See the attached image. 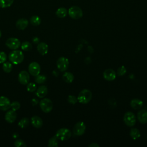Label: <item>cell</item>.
Segmentation results:
<instances>
[{
	"instance_id": "6da1fadb",
	"label": "cell",
	"mask_w": 147,
	"mask_h": 147,
	"mask_svg": "<svg viewBox=\"0 0 147 147\" xmlns=\"http://www.w3.org/2000/svg\"><path fill=\"white\" fill-rule=\"evenodd\" d=\"M24 59V53L21 51L15 49L9 55V59L13 64L17 65L21 63Z\"/></svg>"
},
{
	"instance_id": "7a4b0ae2",
	"label": "cell",
	"mask_w": 147,
	"mask_h": 147,
	"mask_svg": "<svg viewBox=\"0 0 147 147\" xmlns=\"http://www.w3.org/2000/svg\"><path fill=\"white\" fill-rule=\"evenodd\" d=\"M92 98V93L88 89L82 90L78 94L77 97L78 101L82 104L89 103Z\"/></svg>"
},
{
	"instance_id": "3957f363",
	"label": "cell",
	"mask_w": 147,
	"mask_h": 147,
	"mask_svg": "<svg viewBox=\"0 0 147 147\" xmlns=\"http://www.w3.org/2000/svg\"><path fill=\"white\" fill-rule=\"evenodd\" d=\"M68 14L71 18L74 20L80 19L82 17L83 14L82 10L77 6L70 7L68 10Z\"/></svg>"
},
{
	"instance_id": "277c9868",
	"label": "cell",
	"mask_w": 147,
	"mask_h": 147,
	"mask_svg": "<svg viewBox=\"0 0 147 147\" xmlns=\"http://www.w3.org/2000/svg\"><path fill=\"white\" fill-rule=\"evenodd\" d=\"M55 136L58 140H60L61 141H65L68 140L71 137V132L68 129L63 127L59 129L56 131Z\"/></svg>"
},
{
	"instance_id": "5b68a950",
	"label": "cell",
	"mask_w": 147,
	"mask_h": 147,
	"mask_svg": "<svg viewBox=\"0 0 147 147\" xmlns=\"http://www.w3.org/2000/svg\"><path fill=\"white\" fill-rule=\"evenodd\" d=\"M39 105L42 111L46 113H49L53 109V103L49 98H44L41 99Z\"/></svg>"
},
{
	"instance_id": "8992f818",
	"label": "cell",
	"mask_w": 147,
	"mask_h": 147,
	"mask_svg": "<svg viewBox=\"0 0 147 147\" xmlns=\"http://www.w3.org/2000/svg\"><path fill=\"white\" fill-rule=\"evenodd\" d=\"M123 121L127 126L129 127L133 126L136 122V116L131 111L126 112L123 116Z\"/></svg>"
},
{
	"instance_id": "52a82bcc",
	"label": "cell",
	"mask_w": 147,
	"mask_h": 147,
	"mask_svg": "<svg viewBox=\"0 0 147 147\" xmlns=\"http://www.w3.org/2000/svg\"><path fill=\"white\" fill-rule=\"evenodd\" d=\"M57 68L61 72L65 71L69 66L68 59L65 57H59L56 62Z\"/></svg>"
},
{
	"instance_id": "ba28073f",
	"label": "cell",
	"mask_w": 147,
	"mask_h": 147,
	"mask_svg": "<svg viewBox=\"0 0 147 147\" xmlns=\"http://www.w3.org/2000/svg\"><path fill=\"white\" fill-rule=\"evenodd\" d=\"M86 126L83 122L79 121L77 122L73 128V133L75 135L80 136L83 135L86 131Z\"/></svg>"
},
{
	"instance_id": "9c48e42d",
	"label": "cell",
	"mask_w": 147,
	"mask_h": 147,
	"mask_svg": "<svg viewBox=\"0 0 147 147\" xmlns=\"http://www.w3.org/2000/svg\"><path fill=\"white\" fill-rule=\"evenodd\" d=\"M6 47L10 49H17L21 46L20 40L15 37H10L6 41L5 43Z\"/></svg>"
},
{
	"instance_id": "30bf717a",
	"label": "cell",
	"mask_w": 147,
	"mask_h": 147,
	"mask_svg": "<svg viewBox=\"0 0 147 147\" xmlns=\"http://www.w3.org/2000/svg\"><path fill=\"white\" fill-rule=\"evenodd\" d=\"M29 73L33 76H36L40 74L41 67L40 64L37 62H32L28 66Z\"/></svg>"
},
{
	"instance_id": "8fae6325",
	"label": "cell",
	"mask_w": 147,
	"mask_h": 147,
	"mask_svg": "<svg viewBox=\"0 0 147 147\" xmlns=\"http://www.w3.org/2000/svg\"><path fill=\"white\" fill-rule=\"evenodd\" d=\"M10 101L9 99L5 96H0V110L6 111L10 108Z\"/></svg>"
},
{
	"instance_id": "7c38bea8",
	"label": "cell",
	"mask_w": 147,
	"mask_h": 147,
	"mask_svg": "<svg viewBox=\"0 0 147 147\" xmlns=\"http://www.w3.org/2000/svg\"><path fill=\"white\" fill-rule=\"evenodd\" d=\"M19 82L22 84H27L30 80L29 73L26 71H22L20 72L18 77Z\"/></svg>"
},
{
	"instance_id": "4fadbf2b",
	"label": "cell",
	"mask_w": 147,
	"mask_h": 147,
	"mask_svg": "<svg viewBox=\"0 0 147 147\" xmlns=\"http://www.w3.org/2000/svg\"><path fill=\"white\" fill-rule=\"evenodd\" d=\"M103 78L107 81H113L116 78V72L111 68L106 69L103 74Z\"/></svg>"
},
{
	"instance_id": "5bb4252c",
	"label": "cell",
	"mask_w": 147,
	"mask_h": 147,
	"mask_svg": "<svg viewBox=\"0 0 147 147\" xmlns=\"http://www.w3.org/2000/svg\"><path fill=\"white\" fill-rule=\"evenodd\" d=\"M17 118V113L16 111L13 110H10L7 111L5 114V119L9 123L14 122Z\"/></svg>"
},
{
	"instance_id": "9a60e30c",
	"label": "cell",
	"mask_w": 147,
	"mask_h": 147,
	"mask_svg": "<svg viewBox=\"0 0 147 147\" xmlns=\"http://www.w3.org/2000/svg\"><path fill=\"white\" fill-rule=\"evenodd\" d=\"M137 119L138 121L145 124L147 123V110L142 109L140 110L137 113Z\"/></svg>"
},
{
	"instance_id": "2e32d148",
	"label": "cell",
	"mask_w": 147,
	"mask_h": 147,
	"mask_svg": "<svg viewBox=\"0 0 147 147\" xmlns=\"http://www.w3.org/2000/svg\"><path fill=\"white\" fill-rule=\"evenodd\" d=\"M37 49L40 54L41 55H45L48 53V46L45 42H41L38 44L37 46Z\"/></svg>"
},
{
	"instance_id": "e0dca14e",
	"label": "cell",
	"mask_w": 147,
	"mask_h": 147,
	"mask_svg": "<svg viewBox=\"0 0 147 147\" xmlns=\"http://www.w3.org/2000/svg\"><path fill=\"white\" fill-rule=\"evenodd\" d=\"M31 123L36 128H40L43 124L42 119L38 116H33L31 118Z\"/></svg>"
},
{
	"instance_id": "ac0fdd59",
	"label": "cell",
	"mask_w": 147,
	"mask_h": 147,
	"mask_svg": "<svg viewBox=\"0 0 147 147\" xmlns=\"http://www.w3.org/2000/svg\"><path fill=\"white\" fill-rule=\"evenodd\" d=\"M28 25V21L25 18H20L16 23V27L20 30H24Z\"/></svg>"
},
{
	"instance_id": "d6986e66",
	"label": "cell",
	"mask_w": 147,
	"mask_h": 147,
	"mask_svg": "<svg viewBox=\"0 0 147 147\" xmlns=\"http://www.w3.org/2000/svg\"><path fill=\"white\" fill-rule=\"evenodd\" d=\"M47 93H48V88H47V86H41L37 89L36 94L38 98H42L44 96H45V95L47 94Z\"/></svg>"
},
{
	"instance_id": "ffe728a7",
	"label": "cell",
	"mask_w": 147,
	"mask_h": 147,
	"mask_svg": "<svg viewBox=\"0 0 147 147\" xmlns=\"http://www.w3.org/2000/svg\"><path fill=\"white\" fill-rule=\"evenodd\" d=\"M143 102L138 98L133 99L130 102V106L131 107L136 110H138L141 108L143 106Z\"/></svg>"
},
{
	"instance_id": "44dd1931",
	"label": "cell",
	"mask_w": 147,
	"mask_h": 147,
	"mask_svg": "<svg viewBox=\"0 0 147 147\" xmlns=\"http://www.w3.org/2000/svg\"><path fill=\"white\" fill-rule=\"evenodd\" d=\"M63 79L66 83H71L73 82L74 79V76L70 72H65L63 75Z\"/></svg>"
},
{
	"instance_id": "7402d4cb",
	"label": "cell",
	"mask_w": 147,
	"mask_h": 147,
	"mask_svg": "<svg viewBox=\"0 0 147 147\" xmlns=\"http://www.w3.org/2000/svg\"><path fill=\"white\" fill-rule=\"evenodd\" d=\"M68 14V10L66 8L61 7L59 8L56 11V15L59 18H64Z\"/></svg>"
},
{
	"instance_id": "603a6c76",
	"label": "cell",
	"mask_w": 147,
	"mask_h": 147,
	"mask_svg": "<svg viewBox=\"0 0 147 147\" xmlns=\"http://www.w3.org/2000/svg\"><path fill=\"white\" fill-rule=\"evenodd\" d=\"M130 136L133 140H136L141 136L140 131L137 128H132L130 131Z\"/></svg>"
},
{
	"instance_id": "cb8c5ba5",
	"label": "cell",
	"mask_w": 147,
	"mask_h": 147,
	"mask_svg": "<svg viewBox=\"0 0 147 147\" xmlns=\"http://www.w3.org/2000/svg\"><path fill=\"white\" fill-rule=\"evenodd\" d=\"M30 22L33 26H38L41 24V18L38 16H33L30 18Z\"/></svg>"
},
{
	"instance_id": "d4e9b609",
	"label": "cell",
	"mask_w": 147,
	"mask_h": 147,
	"mask_svg": "<svg viewBox=\"0 0 147 147\" xmlns=\"http://www.w3.org/2000/svg\"><path fill=\"white\" fill-rule=\"evenodd\" d=\"M2 69L6 73H9L13 69V65L10 62H4L2 65Z\"/></svg>"
},
{
	"instance_id": "484cf974",
	"label": "cell",
	"mask_w": 147,
	"mask_h": 147,
	"mask_svg": "<svg viewBox=\"0 0 147 147\" xmlns=\"http://www.w3.org/2000/svg\"><path fill=\"white\" fill-rule=\"evenodd\" d=\"M14 0H0V7L6 8L10 7L13 3Z\"/></svg>"
},
{
	"instance_id": "4316f807",
	"label": "cell",
	"mask_w": 147,
	"mask_h": 147,
	"mask_svg": "<svg viewBox=\"0 0 147 147\" xmlns=\"http://www.w3.org/2000/svg\"><path fill=\"white\" fill-rule=\"evenodd\" d=\"M58 146V139L55 136L51 137L48 141V146L49 147H57Z\"/></svg>"
},
{
	"instance_id": "83f0119b",
	"label": "cell",
	"mask_w": 147,
	"mask_h": 147,
	"mask_svg": "<svg viewBox=\"0 0 147 147\" xmlns=\"http://www.w3.org/2000/svg\"><path fill=\"white\" fill-rule=\"evenodd\" d=\"M29 123V120L28 118H23L18 122V126L21 128L26 127Z\"/></svg>"
},
{
	"instance_id": "f1b7e54d",
	"label": "cell",
	"mask_w": 147,
	"mask_h": 147,
	"mask_svg": "<svg viewBox=\"0 0 147 147\" xmlns=\"http://www.w3.org/2000/svg\"><path fill=\"white\" fill-rule=\"evenodd\" d=\"M21 49L25 51H29L32 48V44L28 41H25L21 45Z\"/></svg>"
},
{
	"instance_id": "f546056e",
	"label": "cell",
	"mask_w": 147,
	"mask_h": 147,
	"mask_svg": "<svg viewBox=\"0 0 147 147\" xmlns=\"http://www.w3.org/2000/svg\"><path fill=\"white\" fill-rule=\"evenodd\" d=\"M46 80L47 78L45 76L43 75H38L35 78V82L38 84H42L45 83Z\"/></svg>"
},
{
	"instance_id": "4dcf8cb0",
	"label": "cell",
	"mask_w": 147,
	"mask_h": 147,
	"mask_svg": "<svg viewBox=\"0 0 147 147\" xmlns=\"http://www.w3.org/2000/svg\"><path fill=\"white\" fill-rule=\"evenodd\" d=\"M37 89V87L35 83H29L27 84V86H26V90L29 91V92H34Z\"/></svg>"
},
{
	"instance_id": "1f68e13d",
	"label": "cell",
	"mask_w": 147,
	"mask_h": 147,
	"mask_svg": "<svg viewBox=\"0 0 147 147\" xmlns=\"http://www.w3.org/2000/svg\"><path fill=\"white\" fill-rule=\"evenodd\" d=\"M14 146L16 147H26V143L21 139H17L14 142Z\"/></svg>"
},
{
	"instance_id": "d6a6232c",
	"label": "cell",
	"mask_w": 147,
	"mask_h": 147,
	"mask_svg": "<svg viewBox=\"0 0 147 147\" xmlns=\"http://www.w3.org/2000/svg\"><path fill=\"white\" fill-rule=\"evenodd\" d=\"M20 107V103L17 101H14L10 104V108L14 111L18 110Z\"/></svg>"
},
{
	"instance_id": "836d02e7",
	"label": "cell",
	"mask_w": 147,
	"mask_h": 147,
	"mask_svg": "<svg viewBox=\"0 0 147 147\" xmlns=\"http://www.w3.org/2000/svg\"><path fill=\"white\" fill-rule=\"evenodd\" d=\"M126 72V69L125 66L122 65L118 68L117 70V75L118 76H123L124 75Z\"/></svg>"
},
{
	"instance_id": "e575fe53",
	"label": "cell",
	"mask_w": 147,
	"mask_h": 147,
	"mask_svg": "<svg viewBox=\"0 0 147 147\" xmlns=\"http://www.w3.org/2000/svg\"><path fill=\"white\" fill-rule=\"evenodd\" d=\"M68 102L72 105H75V103H76V102H78V99L77 98H76L75 96L72 95H69L68 97Z\"/></svg>"
},
{
	"instance_id": "d590c367",
	"label": "cell",
	"mask_w": 147,
	"mask_h": 147,
	"mask_svg": "<svg viewBox=\"0 0 147 147\" xmlns=\"http://www.w3.org/2000/svg\"><path fill=\"white\" fill-rule=\"evenodd\" d=\"M7 59L6 54L2 51H0V64L5 62Z\"/></svg>"
},
{
	"instance_id": "8d00e7d4",
	"label": "cell",
	"mask_w": 147,
	"mask_h": 147,
	"mask_svg": "<svg viewBox=\"0 0 147 147\" xmlns=\"http://www.w3.org/2000/svg\"><path fill=\"white\" fill-rule=\"evenodd\" d=\"M32 41L34 44H38L40 42V39L37 37H34L32 38Z\"/></svg>"
},
{
	"instance_id": "74e56055",
	"label": "cell",
	"mask_w": 147,
	"mask_h": 147,
	"mask_svg": "<svg viewBox=\"0 0 147 147\" xmlns=\"http://www.w3.org/2000/svg\"><path fill=\"white\" fill-rule=\"evenodd\" d=\"M88 146H90V147H98V146H99V145L96 144V142H92V144H90L88 145Z\"/></svg>"
},
{
	"instance_id": "f35d334b",
	"label": "cell",
	"mask_w": 147,
	"mask_h": 147,
	"mask_svg": "<svg viewBox=\"0 0 147 147\" xmlns=\"http://www.w3.org/2000/svg\"><path fill=\"white\" fill-rule=\"evenodd\" d=\"M37 103H38V100L37 99L34 98L32 100V103L33 106H35L36 104H37Z\"/></svg>"
},
{
	"instance_id": "ab89813d",
	"label": "cell",
	"mask_w": 147,
	"mask_h": 147,
	"mask_svg": "<svg viewBox=\"0 0 147 147\" xmlns=\"http://www.w3.org/2000/svg\"><path fill=\"white\" fill-rule=\"evenodd\" d=\"M18 136H19V135L17 134V133H14L13 134V137L14 138H17L18 137Z\"/></svg>"
},
{
	"instance_id": "60d3db41",
	"label": "cell",
	"mask_w": 147,
	"mask_h": 147,
	"mask_svg": "<svg viewBox=\"0 0 147 147\" xmlns=\"http://www.w3.org/2000/svg\"><path fill=\"white\" fill-rule=\"evenodd\" d=\"M1 35H2V34H1V30H0V38H1Z\"/></svg>"
}]
</instances>
